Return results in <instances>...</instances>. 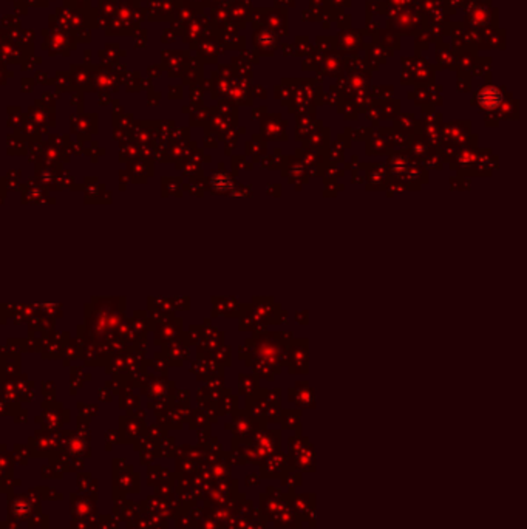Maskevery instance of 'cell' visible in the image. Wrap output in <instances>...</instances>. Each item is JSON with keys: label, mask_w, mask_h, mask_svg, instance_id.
Here are the masks:
<instances>
[{"label": "cell", "mask_w": 527, "mask_h": 529, "mask_svg": "<svg viewBox=\"0 0 527 529\" xmlns=\"http://www.w3.org/2000/svg\"><path fill=\"white\" fill-rule=\"evenodd\" d=\"M479 101L484 107L487 109H495L496 105L501 102V95L496 89H487L479 95Z\"/></svg>", "instance_id": "6da1fadb"}]
</instances>
